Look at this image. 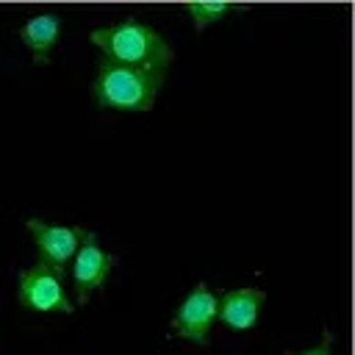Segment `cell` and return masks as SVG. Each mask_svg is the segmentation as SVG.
<instances>
[{"instance_id":"1","label":"cell","mask_w":355,"mask_h":355,"mask_svg":"<svg viewBox=\"0 0 355 355\" xmlns=\"http://www.w3.org/2000/svg\"><path fill=\"white\" fill-rule=\"evenodd\" d=\"M164 78H166L164 69H139V67L116 64L111 58H100L92 83V97L100 108L144 114L155 105Z\"/></svg>"},{"instance_id":"10","label":"cell","mask_w":355,"mask_h":355,"mask_svg":"<svg viewBox=\"0 0 355 355\" xmlns=\"http://www.w3.org/2000/svg\"><path fill=\"white\" fill-rule=\"evenodd\" d=\"M333 333H327L324 330V338L316 344V347H311V349H302V352H291V355H333Z\"/></svg>"},{"instance_id":"8","label":"cell","mask_w":355,"mask_h":355,"mask_svg":"<svg viewBox=\"0 0 355 355\" xmlns=\"http://www.w3.org/2000/svg\"><path fill=\"white\" fill-rule=\"evenodd\" d=\"M58 33H61V19L55 14H39L19 28V39L31 50L36 64H44L50 58V50L55 47Z\"/></svg>"},{"instance_id":"3","label":"cell","mask_w":355,"mask_h":355,"mask_svg":"<svg viewBox=\"0 0 355 355\" xmlns=\"http://www.w3.org/2000/svg\"><path fill=\"white\" fill-rule=\"evenodd\" d=\"M17 297L19 305L36 313H72V300L61 283V275L50 266L39 263L19 272L17 277Z\"/></svg>"},{"instance_id":"5","label":"cell","mask_w":355,"mask_h":355,"mask_svg":"<svg viewBox=\"0 0 355 355\" xmlns=\"http://www.w3.org/2000/svg\"><path fill=\"white\" fill-rule=\"evenodd\" d=\"M216 313H219V297L205 283H197L191 294L178 305L172 316V330L194 344H208V333Z\"/></svg>"},{"instance_id":"2","label":"cell","mask_w":355,"mask_h":355,"mask_svg":"<svg viewBox=\"0 0 355 355\" xmlns=\"http://www.w3.org/2000/svg\"><path fill=\"white\" fill-rule=\"evenodd\" d=\"M89 39L92 44L103 50V58H111L116 64L166 72L172 61V47L166 44V39L155 28L139 19H125L108 28H94Z\"/></svg>"},{"instance_id":"4","label":"cell","mask_w":355,"mask_h":355,"mask_svg":"<svg viewBox=\"0 0 355 355\" xmlns=\"http://www.w3.org/2000/svg\"><path fill=\"white\" fill-rule=\"evenodd\" d=\"M28 230L36 244V258L39 263L50 266L53 272L64 275L69 258H75L86 230L75 225H47L42 219H28Z\"/></svg>"},{"instance_id":"9","label":"cell","mask_w":355,"mask_h":355,"mask_svg":"<svg viewBox=\"0 0 355 355\" xmlns=\"http://www.w3.org/2000/svg\"><path fill=\"white\" fill-rule=\"evenodd\" d=\"M186 11L191 14L194 28L202 31V28H208L211 22H219L225 14H230L233 6H230V3H189Z\"/></svg>"},{"instance_id":"7","label":"cell","mask_w":355,"mask_h":355,"mask_svg":"<svg viewBox=\"0 0 355 355\" xmlns=\"http://www.w3.org/2000/svg\"><path fill=\"white\" fill-rule=\"evenodd\" d=\"M263 300H266V294L261 288H233V291L222 294L216 319L233 330H250L258 319V308Z\"/></svg>"},{"instance_id":"6","label":"cell","mask_w":355,"mask_h":355,"mask_svg":"<svg viewBox=\"0 0 355 355\" xmlns=\"http://www.w3.org/2000/svg\"><path fill=\"white\" fill-rule=\"evenodd\" d=\"M111 263H114V258L108 252H103L97 244V236L86 230V236L75 252V261H72V283H75V297L80 302H89V294L105 283Z\"/></svg>"}]
</instances>
